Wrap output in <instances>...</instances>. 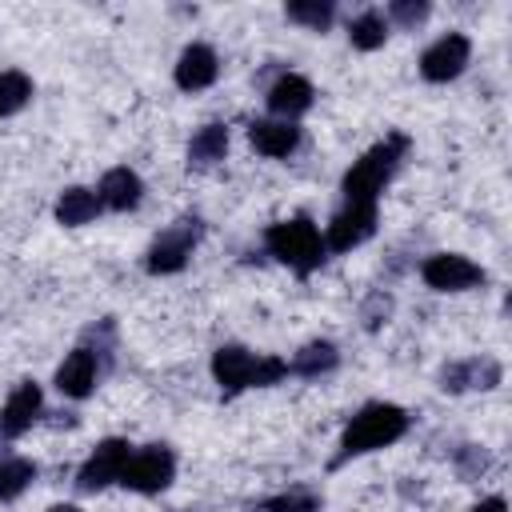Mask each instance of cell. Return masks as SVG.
I'll return each instance as SVG.
<instances>
[{"label":"cell","instance_id":"obj_4","mask_svg":"<svg viewBox=\"0 0 512 512\" xmlns=\"http://www.w3.org/2000/svg\"><path fill=\"white\" fill-rule=\"evenodd\" d=\"M200 232H204L200 220H176V224H168V228L152 240L144 268H148L152 276H172V272H180V268L188 264V256H192V248H196V240H200Z\"/></svg>","mask_w":512,"mask_h":512},{"label":"cell","instance_id":"obj_29","mask_svg":"<svg viewBox=\"0 0 512 512\" xmlns=\"http://www.w3.org/2000/svg\"><path fill=\"white\" fill-rule=\"evenodd\" d=\"M468 512H508V504H504V496H488V500H480V504H472Z\"/></svg>","mask_w":512,"mask_h":512},{"label":"cell","instance_id":"obj_26","mask_svg":"<svg viewBox=\"0 0 512 512\" xmlns=\"http://www.w3.org/2000/svg\"><path fill=\"white\" fill-rule=\"evenodd\" d=\"M428 12H432V8H428L424 0H392V4H388V16H392L400 28H416V24H424Z\"/></svg>","mask_w":512,"mask_h":512},{"label":"cell","instance_id":"obj_11","mask_svg":"<svg viewBox=\"0 0 512 512\" xmlns=\"http://www.w3.org/2000/svg\"><path fill=\"white\" fill-rule=\"evenodd\" d=\"M504 376V368L488 356H472V360H452L440 368V388L444 392H464V388H496Z\"/></svg>","mask_w":512,"mask_h":512},{"label":"cell","instance_id":"obj_12","mask_svg":"<svg viewBox=\"0 0 512 512\" xmlns=\"http://www.w3.org/2000/svg\"><path fill=\"white\" fill-rule=\"evenodd\" d=\"M44 412V396H40V384H32V380H24V384H16L12 388V396L4 400V408H0V432L4 436H24L32 424H36V416Z\"/></svg>","mask_w":512,"mask_h":512},{"label":"cell","instance_id":"obj_13","mask_svg":"<svg viewBox=\"0 0 512 512\" xmlns=\"http://www.w3.org/2000/svg\"><path fill=\"white\" fill-rule=\"evenodd\" d=\"M56 388L68 400H84L96 388V352L92 348H72L64 364L56 368Z\"/></svg>","mask_w":512,"mask_h":512},{"label":"cell","instance_id":"obj_28","mask_svg":"<svg viewBox=\"0 0 512 512\" xmlns=\"http://www.w3.org/2000/svg\"><path fill=\"white\" fill-rule=\"evenodd\" d=\"M456 468H460L464 480H476L480 472H488V452L476 448V444H464V448L456 452Z\"/></svg>","mask_w":512,"mask_h":512},{"label":"cell","instance_id":"obj_18","mask_svg":"<svg viewBox=\"0 0 512 512\" xmlns=\"http://www.w3.org/2000/svg\"><path fill=\"white\" fill-rule=\"evenodd\" d=\"M224 152H228V128L224 124H204L188 140V164L192 168H212L224 160Z\"/></svg>","mask_w":512,"mask_h":512},{"label":"cell","instance_id":"obj_3","mask_svg":"<svg viewBox=\"0 0 512 512\" xmlns=\"http://www.w3.org/2000/svg\"><path fill=\"white\" fill-rule=\"evenodd\" d=\"M264 244L280 264H288L300 276H308V272H316L324 264V236L308 216H292V220L272 224L264 232Z\"/></svg>","mask_w":512,"mask_h":512},{"label":"cell","instance_id":"obj_25","mask_svg":"<svg viewBox=\"0 0 512 512\" xmlns=\"http://www.w3.org/2000/svg\"><path fill=\"white\" fill-rule=\"evenodd\" d=\"M248 512H320V496L304 492V488H292V492H280V496H268V500L252 504Z\"/></svg>","mask_w":512,"mask_h":512},{"label":"cell","instance_id":"obj_15","mask_svg":"<svg viewBox=\"0 0 512 512\" xmlns=\"http://www.w3.org/2000/svg\"><path fill=\"white\" fill-rule=\"evenodd\" d=\"M312 96H316V92H312V84H308L304 76L284 72V76L268 88V96H264V100H268V108H272L280 120H288V124H292L300 112H308V108H312Z\"/></svg>","mask_w":512,"mask_h":512},{"label":"cell","instance_id":"obj_9","mask_svg":"<svg viewBox=\"0 0 512 512\" xmlns=\"http://www.w3.org/2000/svg\"><path fill=\"white\" fill-rule=\"evenodd\" d=\"M372 232H376V204H344L324 232V252H352Z\"/></svg>","mask_w":512,"mask_h":512},{"label":"cell","instance_id":"obj_2","mask_svg":"<svg viewBox=\"0 0 512 512\" xmlns=\"http://www.w3.org/2000/svg\"><path fill=\"white\" fill-rule=\"evenodd\" d=\"M408 152V136L404 132H392L384 136L380 144H372L348 172H344V196L348 204H376V196L384 192V184L392 180L396 164L404 160Z\"/></svg>","mask_w":512,"mask_h":512},{"label":"cell","instance_id":"obj_23","mask_svg":"<svg viewBox=\"0 0 512 512\" xmlns=\"http://www.w3.org/2000/svg\"><path fill=\"white\" fill-rule=\"evenodd\" d=\"M32 480H36V464L32 460H24V456L0 460V500H16Z\"/></svg>","mask_w":512,"mask_h":512},{"label":"cell","instance_id":"obj_27","mask_svg":"<svg viewBox=\"0 0 512 512\" xmlns=\"http://www.w3.org/2000/svg\"><path fill=\"white\" fill-rule=\"evenodd\" d=\"M388 316H392V296H388V292H372V296L364 300V308H360V320H364L368 332L380 328Z\"/></svg>","mask_w":512,"mask_h":512},{"label":"cell","instance_id":"obj_7","mask_svg":"<svg viewBox=\"0 0 512 512\" xmlns=\"http://www.w3.org/2000/svg\"><path fill=\"white\" fill-rule=\"evenodd\" d=\"M420 276L428 288L436 292H468L476 284H484V268L472 264L468 256L460 252H432L424 264H420Z\"/></svg>","mask_w":512,"mask_h":512},{"label":"cell","instance_id":"obj_6","mask_svg":"<svg viewBox=\"0 0 512 512\" xmlns=\"http://www.w3.org/2000/svg\"><path fill=\"white\" fill-rule=\"evenodd\" d=\"M128 456H132V444H128V440H120V436L100 440V444L92 448V456L80 464L76 488H80V492H100V488L116 484L120 472H124V464H128Z\"/></svg>","mask_w":512,"mask_h":512},{"label":"cell","instance_id":"obj_20","mask_svg":"<svg viewBox=\"0 0 512 512\" xmlns=\"http://www.w3.org/2000/svg\"><path fill=\"white\" fill-rule=\"evenodd\" d=\"M336 360H340V352H336V344L332 340H312V344H304L296 356H292V364H288V372H296V376H324V372H332L336 368Z\"/></svg>","mask_w":512,"mask_h":512},{"label":"cell","instance_id":"obj_16","mask_svg":"<svg viewBox=\"0 0 512 512\" xmlns=\"http://www.w3.org/2000/svg\"><path fill=\"white\" fill-rule=\"evenodd\" d=\"M248 140H252V148H256L260 156L284 160V156L296 152V144H300V128L288 124V120H256V124L248 128Z\"/></svg>","mask_w":512,"mask_h":512},{"label":"cell","instance_id":"obj_17","mask_svg":"<svg viewBox=\"0 0 512 512\" xmlns=\"http://www.w3.org/2000/svg\"><path fill=\"white\" fill-rule=\"evenodd\" d=\"M96 196H100V204H108V208H116V212H128V208L140 204L144 180H140L132 168H108V172L100 176Z\"/></svg>","mask_w":512,"mask_h":512},{"label":"cell","instance_id":"obj_1","mask_svg":"<svg viewBox=\"0 0 512 512\" xmlns=\"http://www.w3.org/2000/svg\"><path fill=\"white\" fill-rule=\"evenodd\" d=\"M404 432H408V412H404V408L384 404V400L364 404V408L348 420V428H344V436H340V452H336L332 468H336V464H344V460H352V456H364V452L388 448V444H396Z\"/></svg>","mask_w":512,"mask_h":512},{"label":"cell","instance_id":"obj_24","mask_svg":"<svg viewBox=\"0 0 512 512\" xmlns=\"http://www.w3.org/2000/svg\"><path fill=\"white\" fill-rule=\"evenodd\" d=\"M284 12H288L292 24H304V28H312V32H324V28L332 24V16H336V8H332L328 0H292Z\"/></svg>","mask_w":512,"mask_h":512},{"label":"cell","instance_id":"obj_8","mask_svg":"<svg viewBox=\"0 0 512 512\" xmlns=\"http://www.w3.org/2000/svg\"><path fill=\"white\" fill-rule=\"evenodd\" d=\"M468 56H472V40H468L464 32H448V36H440L436 44L424 48V56H420V76L432 80V84H448V80H456V76L464 72Z\"/></svg>","mask_w":512,"mask_h":512},{"label":"cell","instance_id":"obj_30","mask_svg":"<svg viewBox=\"0 0 512 512\" xmlns=\"http://www.w3.org/2000/svg\"><path fill=\"white\" fill-rule=\"evenodd\" d=\"M48 512H76V508H72V504H52Z\"/></svg>","mask_w":512,"mask_h":512},{"label":"cell","instance_id":"obj_5","mask_svg":"<svg viewBox=\"0 0 512 512\" xmlns=\"http://www.w3.org/2000/svg\"><path fill=\"white\" fill-rule=\"evenodd\" d=\"M172 472H176V456L164 444H152V448H140L128 456L120 484L140 492V496H152V492H164L172 484Z\"/></svg>","mask_w":512,"mask_h":512},{"label":"cell","instance_id":"obj_22","mask_svg":"<svg viewBox=\"0 0 512 512\" xmlns=\"http://www.w3.org/2000/svg\"><path fill=\"white\" fill-rule=\"evenodd\" d=\"M28 100H32V80L20 68H4L0 72V116H16Z\"/></svg>","mask_w":512,"mask_h":512},{"label":"cell","instance_id":"obj_21","mask_svg":"<svg viewBox=\"0 0 512 512\" xmlns=\"http://www.w3.org/2000/svg\"><path fill=\"white\" fill-rule=\"evenodd\" d=\"M348 40H352V48H360V52H376V48L388 40V20H384L376 8H368V12H360V16L348 24Z\"/></svg>","mask_w":512,"mask_h":512},{"label":"cell","instance_id":"obj_14","mask_svg":"<svg viewBox=\"0 0 512 512\" xmlns=\"http://www.w3.org/2000/svg\"><path fill=\"white\" fill-rule=\"evenodd\" d=\"M216 72H220L216 52H212L208 44H188V48L180 52V60H176V88H184V92H204V88L216 80Z\"/></svg>","mask_w":512,"mask_h":512},{"label":"cell","instance_id":"obj_10","mask_svg":"<svg viewBox=\"0 0 512 512\" xmlns=\"http://www.w3.org/2000/svg\"><path fill=\"white\" fill-rule=\"evenodd\" d=\"M256 364L260 356L248 352L244 344H220L212 352V376L224 392H244V388H256Z\"/></svg>","mask_w":512,"mask_h":512},{"label":"cell","instance_id":"obj_19","mask_svg":"<svg viewBox=\"0 0 512 512\" xmlns=\"http://www.w3.org/2000/svg\"><path fill=\"white\" fill-rule=\"evenodd\" d=\"M104 204H100V196L92 192V188H64L60 192V200H56V220L60 224H68V228H76V224H88L96 212H100Z\"/></svg>","mask_w":512,"mask_h":512}]
</instances>
